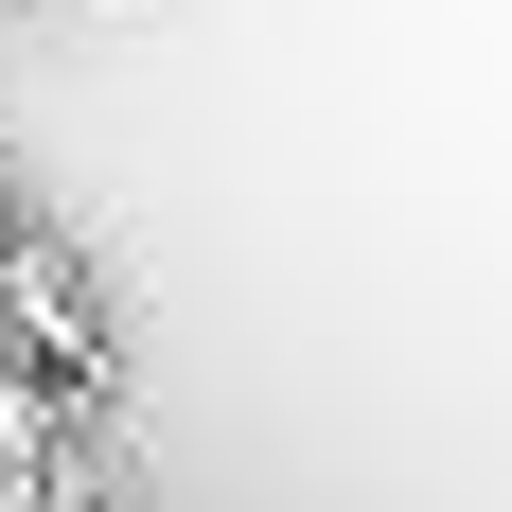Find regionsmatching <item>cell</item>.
Returning a JSON list of instances; mask_svg holds the SVG:
<instances>
[{
  "mask_svg": "<svg viewBox=\"0 0 512 512\" xmlns=\"http://www.w3.org/2000/svg\"><path fill=\"white\" fill-rule=\"evenodd\" d=\"M36 512H89V495H71V477H53V495H36Z\"/></svg>",
  "mask_w": 512,
  "mask_h": 512,
  "instance_id": "6da1fadb",
  "label": "cell"
}]
</instances>
